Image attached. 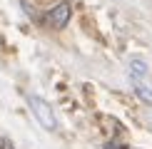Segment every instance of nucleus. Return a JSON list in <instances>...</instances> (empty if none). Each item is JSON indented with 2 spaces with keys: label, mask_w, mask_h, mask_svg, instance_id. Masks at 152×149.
Returning <instances> with one entry per match:
<instances>
[{
  "label": "nucleus",
  "mask_w": 152,
  "mask_h": 149,
  "mask_svg": "<svg viewBox=\"0 0 152 149\" xmlns=\"http://www.w3.org/2000/svg\"><path fill=\"white\" fill-rule=\"evenodd\" d=\"M28 104H30V109H33L35 119L40 122L45 129H50V132H53V129L58 127V122H55V112H53V107H50V104H48L42 97H37V95H28Z\"/></svg>",
  "instance_id": "f257e3e1"
},
{
  "label": "nucleus",
  "mask_w": 152,
  "mask_h": 149,
  "mask_svg": "<svg viewBox=\"0 0 152 149\" xmlns=\"http://www.w3.org/2000/svg\"><path fill=\"white\" fill-rule=\"evenodd\" d=\"M135 90H137V95H140V99H142V102L152 104V87H145V85H135Z\"/></svg>",
  "instance_id": "20e7f679"
},
{
  "label": "nucleus",
  "mask_w": 152,
  "mask_h": 149,
  "mask_svg": "<svg viewBox=\"0 0 152 149\" xmlns=\"http://www.w3.org/2000/svg\"><path fill=\"white\" fill-rule=\"evenodd\" d=\"M0 149H15V147H12L8 139H3V144H0Z\"/></svg>",
  "instance_id": "39448f33"
},
{
  "label": "nucleus",
  "mask_w": 152,
  "mask_h": 149,
  "mask_svg": "<svg viewBox=\"0 0 152 149\" xmlns=\"http://www.w3.org/2000/svg\"><path fill=\"white\" fill-rule=\"evenodd\" d=\"M150 74V67H147V62L140 60V57H132L130 60V80H132V85H142V80Z\"/></svg>",
  "instance_id": "7ed1b4c3"
},
{
  "label": "nucleus",
  "mask_w": 152,
  "mask_h": 149,
  "mask_svg": "<svg viewBox=\"0 0 152 149\" xmlns=\"http://www.w3.org/2000/svg\"><path fill=\"white\" fill-rule=\"evenodd\" d=\"M107 149H125V147H120V144H115V142H110V144H107Z\"/></svg>",
  "instance_id": "423d86ee"
},
{
  "label": "nucleus",
  "mask_w": 152,
  "mask_h": 149,
  "mask_svg": "<svg viewBox=\"0 0 152 149\" xmlns=\"http://www.w3.org/2000/svg\"><path fill=\"white\" fill-rule=\"evenodd\" d=\"M70 12H72V10H70V5H67V3H60V5H55V8L48 12V17H45V20H48V25H50V27L62 30L67 22H70Z\"/></svg>",
  "instance_id": "f03ea898"
}]
</instances>
